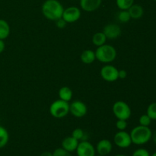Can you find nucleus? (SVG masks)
I'll list each match as a JSON object with an SVG mask.
<instances>
[{"mask_svg": "<svg viewBox=\"0 0 156 156\" xmlns=\"http://www.w3.org/2000/svg\"><path fill=\"white\" fill-rule=\"evenodd\" d=\"M151 156H156V152H154V153L152 154V155H151Z\"/></svg>", "mask_w": 156, "mask_h": 156, "instance_id": "obj_35", "label": "nucleus"}, {"mask_svg": "<svg viewBox=\"0 0 156 156\" xmlns=\"http://www.w3.org/2000/svg\"><path fill=\"white\" fill-rule=\"evenodd\" d=\"M102 0H80V6L86 12H92L101 6Z\"/></svg>", "mask_w": 156, "mask_h": 156, "instance_id": "obj_13", "label": "nucleus"}, {"mask_svg": "<svg viewBox=\"0 0 156 156\" xmlns=\"http://www.w3.org/2000/svg\"><path fill=\"white\" fill-rule=\"evenodd\" d=\"M146 114L152 119V120H156V102H153L149 105Z\"/></svg>", "mask_w": 156, "mask_h": 156, "instance_id": "obj_24", "label": "nucleus"}, {"mask_svg": "<svg viewBox=\"0 0 156 156\" xmlns=\"http://www.w3.org/2000/svg\"><path fill=\"white\" fill-rule=\"evenodd\" d=\"M95 53L96 59L102 63H110L115 60L117 57V50L110 44H104V45L98 47Z\"/></svg>", "mask_w": 156, "mask_h": 156, "instance_id": "obj_3", "label": "nucleus"}, {"mask_svg": "<svg viewBox=\"0 0 156 156\" xmlns=\"http://www.w3.org/2000/svg\"><path fill=\"white\" fill-rule=\"evenodd\" d=\"M116 4L120 10H128L134 4V0H116Z\"/></svg>", "mask_w": 156, "mask_h": 156, "instance_id": "obj_21", "label": "nucleus"}, {"mask_svg": "<svg viewBox=\"0 0 156 156\" xmlns=\"http://www.w3.org/2000/svg\"><path fill=\"white\" fill-rule=\"evenodd\" d=\"M139 122H140V125H141V126H149L152 123V119L147 114H143L140 117Z\"/></svg>", "mask_w": 156, "mask_h": 156, "instance_id": "obj_25", "label": "nucleus"}, {"mask_svg": "<svg viewBox=\"0 0 156 156\" xmlns=\"http://www.w3.org/2000/svg\"><path fill=\"white\" fill-rule=\"evenodd\" d=\"M79 143V141L76 140L72 136H67L65 139H63V140L62 141V148L69 152H75L76 149H77Z\"/></svg>", "mask_w": 156, "mask_h": 156, "instance_id": "obj_14", "label": "nucleus"}, {"mask_svg": "<svg viewBox=\"0 0 156 156\" xmlns=\"http://www.w3.org/2000/svg\"><path fill=\"white\" fill-rule=\"evenodd\" d=\"M126 76H127V73H126V70H124V69L119 70V73H118L119 79H124L126 77Z\"/></svg>", "mask_w": 156, "mask_h": 156, "instance_id": "obj_30", "label": "nucleus"}, {"mask_svg": "<svg viewBox=\"0 0 156 156\" xmlns=\"http://www.w3.org/2000/svg\"><path fill=\"white\" fill-rule=\"evenodd\" d=\"M85 133L84 132L83 129H80V128H76L72 133V136L74 137L76 140H77L78 141H82V140H85Z\"/></svg>", "mask_w": 156, "mask_h": 156, "instance_id": "obj_22", "label": "nucleus"}, {"mask_svg": "<svg viewBox=\"0 0 156 156\" xmlns=\"http://www.w3.org/2000/svg\"><path fill=\"white\" fill-rule=\"evenodd\" d=\"M115 156H127V155H123V154H119V155H116Z\"/></svg>", "mask_w": 156, "mask_h": 156, "instance_id": "obj_34", "label": "nucleus"}, {"mask_svg": "<svg viewBox=\"0 0 156 156\" xmlns=\"http://www.w3.org/2000/svg\"><path fill=\"white\" fill-rule=\"evenodd\" d=\"M10 32L11 29L9 23L5 20L0 19V39L4 41L9 36Z\"/></svg>", "mask_w": 156, "mask_h": 156, "instance_id": "obj_18", "label": "nucleus"}, {"mask_svg": "<svg viewBox=\"0 0 156 156\" xmlns=\"http://www.w3.org/2000/svg\"><path fill=\"white\" fill-rule=\"evenodd\" d=\"M113 114L117 120H127L131 117V108L126 102L123 101H117L114 104L112 108Z\"/></svg>", "mask_w": 156, "mask_h": 156, "instance_id": "obj_5", "label": "nucleus"}, {"mask_svg": "<svg viewBox=\"0 0 156 156\" xmlns=\"http://www.w3.org/2000/svg\"><path fill=\"white\" fill-rule=\"evenodd\" d=\"M117 18H118V20L120 21L123 23H126L131 19L130 15H129V12L128 10H121L118 13V15H117Z\"/></svg>", "mask_w": 156, "mask_h": 156, "instance_id": "obj_23", "label": "nucleus"}, {"mask_svg": "<svg viewBox=\"0 0 156 156\" xmlns=\"http://www.w3.org/2000/svg\"><path fill=\"white\" fill-rule=\"evenodd\" d=\"M41 11L47 19L56 21L62 18L64 8L58 0H46L43 3Z\"/></svg>", "mask_w": 156, "mask_h": 156, "instance_id": "obj_1", "label": "nucleus"}, {"mask_svg": "<svg viewBox=\"0 0 156 156\" xmlns=\"http://www.w3.org/2000/svg\"><path fill=\"white\" fill-rule=\"evenodd\" d=\"M81 61L85 64H91L96 59L95 53L91 50H85L81 54Z\"/></svg>", "mask_w": 156, "mask_h": 156, "instance_id": "obj_16", "label": "nucleus"}, {"mask_svg": "<svg viewBox=\"0 0 156 156\" xmlns=\"http://www.w3.org/2000/svg\"><path fill=\"white\" fill-rule=\"evenodd\" d=\"M107 37L103 32H98L92 37V43L96 47H100L106 44Z\"/></svg>", "mask_w": 156, "mask_h": 156, "instance_id": "obj_19", "label": "nucleus"}, {"mask_svg": "<svg viewBox=\"0 0 156 156\" xmlns=\"http://www.w3.org/2000/svg\"><path fill=\"white\" fill-rule=\"evenodd\" d=\"M66 24H67L66 21L64 19H62V18H59V19L56 20V27H57L58 28H59V29H63L64 27L66 26Z\"/></svg>", "mask_w": 156, "mask_h": 156, "instance_id": "obj_29", "label": "nucleus"}, {"mask_svg": "<svg viewBox=\"0 0 156 156\" xmlns=\"http://www.w3.org/2000/svg\"><path fill=\"white\" fill-rule=\"evenodd\" d=\"M59 98L60 100L64 101L69 102L72 100L73 98V91L70 88L66 86L62 87L59 90Z\"/></svg>", "mask_w": 156, "mask_h": 156, "instance_id": "obj_17", "label": "nucleus"}, {"mask_svg": "<svg viewBox=\"0 0 156 156\" xmlns=\"http://www.w3.org/2000/svg\"><path fill=\"white\" fill-rule=\"evenodd\" d=\"M53 156H72L71 152H68L66 149L61 148H57L53 152Z\"/></svg>", "mask_w": 156, "mask_h": 156, "instance_id": "obj_26", "label": "nucleus"}, {"mask_svg": "<svg viewBox=\"0 0 156 156\" xmlns=\"http://www.w3.org/2000/svg\"><path fill=\"white\" fill-rule=\"evenodd\" d=\"M9 140V134L4 126L0 125V149L4 148Z\"/></svg>", "mask_w": 156, "mask_h": 156, "instance_id": "obj_20", "label": "nucleus"}, {"mask_svg": "<svg viewBox=\"0 0 156 156\" xmlns=\"http://www.w3.org/2000/svg\"><path fill=\"white\" fill-rule=\"evenodd\" d=\"M116 127L118 130H125L127 127V122L125 120H117L116 122Z\"/></svg>", "mask_w": 156, "mask_h": 156, "instance_id": "obj_27", "label": "nucleus"}, {"mask_svg": "<svg viewBox=\"0 0 156 156\" xmlns=\"http://www.w3.org/2000/svg\"><path fill=\"white\" fill-rule=\"evenodd\" d=\"M5 48V44L4 41L0 39V54L4 51Z\"/></svg>", "mask_w": 156, "mask_h": 156, "instance_id": "obj_31", "label": "nucleus"}, {"mask_svg": "<svg viewBox=\"0 0 156 156\" xmlns=\"http://www.w3.org/2000/svg\"><path fill=\"white\" fill-rule=\"evenodd\" d=\"M40 156H53V152H44L41 153V155Z\"/></svg>", "mask_w": 156, "mask_h": 156, "instance_id": "obj_32", "label": "nucleus"}, {"mask_svg": "<svg viewBox=\"0 0 156 156\" xmlns=\"http://www.w3.org/2000/svg\"><path fill=\"white\" fill-rule=\"evenodd\" d=\"M152 140H153L154 143L156 144V132L154 133V134H152Z\"/></svg>", "mask_w": 156, "mask_h": 156, "instance_id": "obj_33", "label": "nucleus"}, {"mask_svg": "<svg viewBox=\"0 0 156 156\" xmlns=\"http://www.w3.org/2000/svg\"><path fill=\"white\" fill-rule=\"evenodd\" d=\"M95 156H102V155H95Z\"/></svg>", "mask_w": 156, "mask_h": 156, "instance_id": "obj_36", "label": "nucleus"}, {"mask_svg": "<svg viewBox=\"0 0 156 156\" xmlns=\"http://www.w3.org/2000/svg\"><path fill=\"white\" fill-rule=\"evenodd\" d=\"M88 112L86 105L81 101H74L69 105V113L75 117L81 118L85 117Z\"/></svg>", "mask_w": 156, "mask_h": 156, "instance_id": "obj_9", "label": "nucleus"}, {"mask_svg": "<svg viewBox=\"0 0 156 156\" xmlns=\"http://www.w3.org/2000/svg\"><path fill=\"white\" fill-rule=\"evenodd\" d=\"M129 135L132 143L137 146H142L147 143L152 139V133L149 126L139 125L131 130Z\"/></svg>", "mask_w": 156, "mask_h": 156, "instance_id": "obj_2", "label": "nucleus"}, {"mask_svg": "<svg viewBox=\"0 0 156 156\" xmlns=\"http://www.w3.org/2000/svg\"><path fill=\"white\" fill-rule=\"evenodd\" d=\"M69 113V102L58 99L55 101L50 106V114L55 118H63Z\"/></svg>", "mask_w": 156, "mask_h": 156, "instance_id": "obj_4", "label": "nucleus"}, {"mask_svg": "<svg viewBox=\"0 0 156 156\" xmlns=\"http://www.w3.org/2000/svg\"><path fill=\"white\" fill-rule=\"evenodd\" d=\"M153 1H156V0H153Z\"/></svg>", "mask_w": 156, "mask_h": 156, "instance_id": "obj_37", "label": "nucleus"}, {"mask_svg": "<svg viewBox=\"0 0 156 156\" xmlns=\"http://www.w3.org/2000/svg\"><path fill=\"white\" fill-rule=\"evenodd\" d=\"M132 156H150L149 151L146 150V149H138L133 153Z\"/></svg>", "mask_w": 156, "mask_h": 156, "instance_id": "obj_28", "label": "nucleus"}, {"mask_svg": "<svg viewBox=\"0 0 156 156\" xmlns=\"http://www.w3.org/2000/svg\"><path fill=\"white\" fill-rule=\"evenodd\" d=\"M114 144L121 149H126L132 145V140L129 133L125 130H119L114 137Z\"/></svg>", "mask_w": 156, "mask_h": 156, "instance_id": "obj_6", "label": "nucleus"}, {"mask_svg": "<svg viewBox=\"0 0 156 156\" xmlns=\"http://www.w3.org/2000/svg\"><path fill=\"white\" fill-rule=\"evenodd\" d=\"M77 156H95L96 150L94 146L90 142L82 140L79 142L76 150Z\"/></svg>", "mask_w": 156, "mask_h": 156, "instance_id": "obj_8", "label": "nucleus"}, {"mask_svg": "<svg viewBox=\"0 0 156 156\" xmlns=\"http://www.w3.org/2000/svg\"><path fill=\"white\" fill-rule=\"evenodd\" d=\"M81 11L76 6H70V7L64 9L62 18L66 21V23H73L77 21L80 18Z\"/></svg>", "mask_w": 156, "mask_h": 156, "instance_id": "obj_10", "label": "nucleus"}, {"mask_svg": "<svg viewBox=\"0 0 156 156\" xmlns=\"http://www.w3.org/2000/svg\"><path fill=\"white\" fill-rule=\"evenodd\" d=\"M113 149V145L110 140L104 139L100 140L96 146V152L99 155L106 156L109 155Z\"/></svg>", "mask_w": 156, "mask_h": 156, "instance_id": "obj_12", "label": "nucleus"}, {"mask_svg": "<svg viewBox=\"0 0 156 156\" xmlns=\"http://www.w3.org/2000/svg\"><path fill=\"white\" fill-rule=\"evenodd\" d=\"M119 70L112 65L104 66L101 69V76L105 81L113 82L119 79Z\"/></svg>", "mask_w": 156, "mask_h": 156, "instance_id": "obj_7", "label": "nucleus"}, {"mask_svg": "<svg viewBox=\"0 0 156 156\" xmlns=\"http://www.w3.org/2000/svg\"><path fill=\"white\" fill-rule=\"evenodd\" d=\"M130 18L133 19H140L143 17L144 14V9L141 5L137 4H133L128 9Z\"/></svg>", "mask_w": 156, "mask_h": 156, "instance_id": "obj_15", "label": "nucleus"}, {"mask_svg": "<svg viewBox=\"0 0 156 156\" xmlns=\"http://www.w3.org/2000/svg\"><path fill=\"white\" fill-rule=\"evenodd\" d=\"M104 34L106 36L107 39L113 40L119 37L121 34V29L120 26L116 24H107L103 30Z\"/></svg>", "mask_w": 156, "mask_h": 156, "instance_id": "obj_11", "label": "nucleus"}]
</instances>
